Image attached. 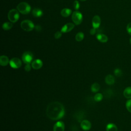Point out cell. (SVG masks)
I'll return each instance as SVG.
<instances>
[{"instance_id":"cell-19","label":"cell","mask_w":131,"mask_h":131,"mask_svg":"<svg viewBox=\"0 0 131 131\" xmlns=\"http://www.w3.org/2000/svg\"><path fill=\"white\" fill-rule=\"evenodd\" d=\"M106 131H117V127L113 123H108L106 126Z\"/></svg>"},{"instance_id":"cell-29","label":"cell","mask_w":131,"mask_h":131,"mask_svg":"<svg viewBox=\"0 0 131 131\" xmlns=\"http://www.w3.org/2000/svg\"><path fill=\"white\" fill-rule=\"evenodd\" d=\"M31 67L30 64H26L25 67V70L27 72H29L31 70Z\"/></svg>"},{"instance_id":"cell-31","label":"cell","mask_w":131,"mask_h":131,"mask_svg":"<svg viewBox=\"0 0 131 131\" xmlns=\"http://www.w3.org/2000/svg\"><path fill=\"white\" fill-rule=\"evenodd\" d=\"M36 28V30L37 31H39L41 30V27L39 26H37L35 27Z\"/></svg>"},{"instance_id":"cell-6","label":"cell","mask_w":131,"mask_h":131,"mask_svg":"<svg viewBox=\"0 0 131 131\" xmlns=\"http://www.w3.org/2000/svg\"><path fill=\"white\" fill-rule=\"evenodd\" d=\"M33 58V54L29 51H26L24 52L21 57L23 62L26 64H30Z\"/></svg>"},{"instance_id":"cell-15","label":"cell","mask_w":131,"mask_h":131,"mask_svg":"<svg viewBox=\"0 0 131 131\" xmlns=\"http://www.w3.org/2000/svg\"><path fill=\"white\" fill-rule=\"evenodd\" d=\"M97 39L101 42H106L108 40V38L106 35L103 34H97L96 35Z\"/></svg>"},{"instance_id":"cell-17","label":"cell","mask_w":131,"mask_h":131,"mask_svg":"<svg viewBox=\"0 0 131 131\" xmlns=\"http://www.w3.org/2000/svg\"><path fill=\"white\" fill-rule=\"evenodd\" d=\"M123 95L127 99L131 98V87L128 86L123 91Z\"/></svg>"},{"instance_id":"cell-25","label":"cell","mask_w":131,"mask_h":131,"mask_svg":"<svg viewBox=\"0 0 131 131\" xmlns=\"http://www.w3.org/2000/svg\"><path fill=\"white\" fill-rule=\"evenodd\" d=\"M114 74L116 76H121L122 75V71L119 69H116L114 70Z\"/></svg>"},{"instance_id":"cell-14","label":"cell","mask_w":131,"mask_h":131,"mask_svg":"<svg viewBox=\"0 0 131 131\" xmlns=\"http://www.w3.org/2000/svg\"><path fill=\"white\" fill-rule=\"evenodd\" d=\"M9 58L6 55H2L0 57V64L2 66H6L9 63Z\"/></svg>"},{"instance_id":"cell-16","label":"cell","mask_w":131,"mask_h":131,"mask_svg":"<svg viewBox=\"0 0 131 131\" xmlns=\"http://www.w3.org/2000/svg\"><path fill=\"white\" fill-rule=\"evenodd\" d=\"M32 14L34 16L36 17H41L42 14L43 12L41 10L38 8H34L32 11Z\"/></svg>"},{"instance_id":"cell-11","label":"cell","mask_w":131,"mask_h":131,"mask_svg":"<svg viewBox=\"0 0 131 131\" xmlns=\"http://www.w3.org/2000/svg\"><path fill=\"white\" fill-rule=\"evenodd\" d=\"M74 28V25L72 23H67L65 24L61 29L62 33H68L71 31Z\"/></svg>"},{"instance_id":"cell-3","label":"cell","mask_w":131,"mask_h":131,"mask_svg":"<svg viewBox=\"0 0 131 131\" xmlns=\"http://www.w3.org/2000/svg\"><path fill=\"white\" fill-rule=\"evenodd\" d=\"M20 27L23 30L27 32L32 31L35 27L33 23L30 20H25L21 21Z\"/></svg>"},{"instance_id":"cell-26","label":"cell","mask_w":131,"mask_h":131,"mask_svg":"<svg viewBox=\"0 0 131 131\" xmlns=\"http://www.w3.org/2000/svg\"><path fill=\"white\" fill-rule=\"evenodd\" d=\"M73 7L75 10H78L79 8V7H80L79 3L77 1H74V3H73Z\"/></svg>"},{"instance_id":"cell-20","label":"cell","mask_w":131,"mask_h":131,"mask_svg":"<svg viewBox=\"0 0 131 131\" xmlns=\"http://www.w3.org/2000/svg\"><path fill=\"white\" fill-rule=\"evenodd\" d=\"M100 85L99 83H94L93 84H92L91 85V91L94 92V93H96L98 91H99V90H100Z\"/></svg>"},{"instance_id":"cell-5","label":"cell","mask_w":131,"mask_h":131,"mask_svg":"<svg viewBox=\"0 0 131 131\" xmlns=\"http://www.w3.org/2000/svg\"><path fill=\"white\" fill-rule=\"evenodd\" d=\"M72 19L75 25H79L82 21V15L79 11H74L72 15Z\"/></svg>"},{"instance_id":"cell-10","label":"cell","mask_w":131,"mask_h":131,"mask_svg":"<svg viewBox=\"0 0 131 131\" xmlns=\"http://www.w3.org/2000/svg\"><path fill=\"white\" fill-rule=\"evenodd\" d=\"M101 23V19L98 15H95L92 19V26L93 28L97 29L99 27Z\"/></svg>"},{"instance_id":"cell-1","label":"cell","mask_w":131,"mask_h":131,"mask_svg":"<svg viewBox=\"0 0 131 131\" xmlns=\"http://www.w3.org/2000/svg\"><path fill=\"white\" fill-rule=\"evenodd\" d=\"M46 114L48 118L52 120H59L64 115V106L59 102H52L48 104L47 107Z\"/></svg>"},{"instance_id":"cell-13","label":"cell","mask_w":131,"mask_h":131,"mask_svg":"<svg viewBox=\"0 0 131 131\" xmlns=\"http://www.w3.org/2000/svg\"><path fill=\"white\" fill-rule=\"evenodd\" d=\"M105 82L108 85H112L115 82V78L111 74L107 75L105 78Z\"/></svg>"},{"instance_id":"cell-18","label":"cell","mask_w":131,"mask_h":131,"mask_svg":"<svg viewBox=\"0 0 131 131\" xmlns=\"http://www.w3.org/2000/svg\"><path fill=\"white\" fill-rule=\"evenodd\" d=\"M72 13V10L68 8H64L61 11V15L63 17H68Z\"/></svg>"},{"instance_id":"cell-8","label":"cell","mask_w":131,"mask_h":131,"mask_svg":"<svg viewBox=\"0 0 131 131\" xmlns=\"http://www.w3.org/2000/svg\"><path fill=\"white\" fill-rule=\"evenodd\" d=\"M43 63L41 60L39 59H36L33 60L31 63V66L33 69L35 70H38L40 69L42 66Z\"/></svg>"},{"instance_id":"cell-28","label":"cell","mask_w":131,"mask_h":131,"mask_svg":"<svg viewBox=\"0 0 131 131\" xmlns=\"http://www.w3.org/2000/svg\"><path fill=\"white\" fill-rule=\"evenodd\" d=\"M126 30H127V31L128 33L130 35H131V23L128 24V25H127Z\"/></svg>"},{"instance_id":"cell-24","label":"cell","mask_w":131,"mask_h":131,"mask_svg":"<svg viewBox=\"0 0 131 131\" xmlns=\"http://www.w3.org/2000/svg\"><path fill=\"white\" fill-rule=\"evenodd\" d=\"M126 107L127 111L131 113V99L127 100L126 102Z\"/></svg>"},{"instance_id":"cell-12","label":"cell","mask_w":131,"mask_h":131,"mask_svg":"<svg viewBox=\"0 0 131 131\" xmlns=\"http://www.w3.org/2000/svg\"><path fill=\"white\" fill-rule=\"evenodd\" d=\"M81 127L84 130H89L91 127V123L88 120H84L80 123Z\"/></svg>"},{"instance_id":"cell-32","label":"cell","mask_w":131,"mask_h":131,"mask_svg":"<svg viewBox=\"0 0 131 131\" xmlns=\"http://www.w3.org/2000/svg\"><path fill=\"white\" fill-rule=\"evenodd\" d=\"M129 42H130V45H131V38H130V39H129Z\"/></svg>"},{"instance_id":"cell-33","label":"cell","mask_w":131,"mask_h":131,"mask_svg":"<svg viewBox=\"0 0 131 131\" xmlns=\"http://www.w3.org/2000/svg\"><path fill=\"white\" fill-rule=\"evenodd\" d=\"M80 1H85L86 0H80Z\"/></svg>"},{"instance_id":"cell-30","label":"cell","mask_w":131,"mask_h":131,"mask_svg":"<svg viewBox=\"0 0 131 131\" xmlns=\"http://www.w3.org/2000/svg\"><path fill=\"white\" fill-rule=\"evenodd\" d=\"M96 29H95V28H93L92 29H91L90 30V34H91V35H94V34L96 33Z\"/></svg>"},{"instance_id":"cell-21","label":"cell","mask_w":131,"mask_h":131,"mask_svg":"<svg viewBox=\"0 0 131 131\" xmlns=\"http://www.w3.org/2000/svg\"><path fill=\"white\" fill-rule=\"evenodd\" d=\"M13 27V24L10 22H6L3 24L2 28L5 30H9Z\"/></svg>"},{"instance_id":"cell-4","label":"cell","mask_w":131,"mask_h":131,"mask_svg":"<svg viewBox=\"0 0 131 131\" xmlns=\"http://www.w3.org/2000/svg\"><path fill=\"white\" fill-rule=\"evenodd\" d=\"M19 17V12L16 9H11L8 12V18L9 20L12 23H15L18 20Z\"/></svg>"},{"instance_id":"cell-22","label":"cell","mask_w":131,"mask_h":131,"mask_svg":"<svg viewBox=\"0 0 131 131\" xmlns=\"http://www.w3.org/2000/svg\"><path fill=\"white\" fill-rule=\"evenodd\" d=\"M84 38V34L82 32H78L75 36V39L77 41H81Z\"/></svg>"},{"instance_id":"cell-23","label":"cell","mask_w":131,"mask_h":131,"mask_svg":"<svg viewBox=\"0 0 131 131\" xmlns=\"http://www.w3.org/2000/svg\"><path fill=\"white\" fill-rule=\"evenodd\" d=\"M94 100L97 101L99 102L101 101V100L103 98V95L101 93H97L95 96H94Z\"/></svg>"},{"instance_id":"cell-7","label":"cell","mask_w":131,"mask_h":131,"mask_svg":"<svg viewBox=\"0 0 131 131\" xmlns=\"http://www.w3.org/2000/svg\"><path fill=\"white\" fill-rule=\"evenodd\" d=\"M9 64L11 68L13 69H18L21 66V61L18 58L14 57L10 60Z\"/></svg>"},{"instance_id":"cell-9","label":"cell","mask_w":131,"mask_h":131,"mask_svg":"<svg viewBox=\"0 0 131 131\" xmlns=\"http://www.w3.org/2000/svg\"><path fill=\"white\" fill-rule=\"evenodd\" d=\"M64 124L62 121L57 122L53 126V131H64Z\"/></svg>"},{"instance_id":"cell-27","label":"cell","mask_w":131,"mask_h":131,"mask_svg":"<svg viewBox=\"0 0 131 131\" xmlns=\"http://www.w3.org/2000/svg\"><path fill=\"white\" fill-rule=\"evenodd\" d=\"M62 32L60 31H57L56 32L55 34H54V37L56 38V39H59L61 37V35H62Z\"/></svg>"},{"instance_id":"cell-2","label":"cell","mask_w":131,"mask_h":131,"mask_svg":"<svg viewBox=\"0 0 131 131\" xmlns=\"http://www.w3.org/2000/svg\"><path fill=\"white\" fill-rule=\"evenodd\" d=\"M17 9L19 12L23 14H27L31 11L30 6L26 2H21L17 6Z\"/></svg>"}]
</instances>
